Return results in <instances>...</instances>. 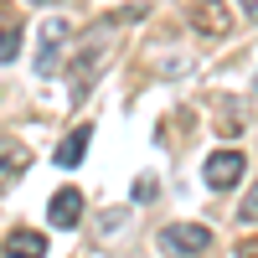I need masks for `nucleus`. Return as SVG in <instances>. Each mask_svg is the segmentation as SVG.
I'll list each match as a JSON object with an SVG mask.
<instances>
[{"instance_id": "nucleus-1", "label": "nucleus", "mask_w": 258, "mask_h": 258, "mask_svg": "<svg viewBox=\"0 0 258 258\" xmlns=\"http://www.w3.org/2000/svg\"><path fill=\"white\" fill-rule=\"evenodd\" d=\"M109 57H114V47H109V26H98V31L73 52V73H68V98H73V103H83V98L93 93V83H98L103 68H109Z\"/></svg>"}, {"instance_id": "nucleus-2", "label": "nucleus", "mask_w": 258, "mask_h": 258, "mask_svg": "<svg viewBox=\"0 0 258 258\" xmlns=\"http://www.w3.org/2000/svg\"><path fill=\"white\" fill-rule=\"evenodd\" d=\"M73 36V26L62 16H47L41 21V31H36V78H52L57 73V62H62V41Z\"/></svg>"}, {"instance_id": "nucleus-3", "label": "nucleus", "mask_w": 258, "mask_h": 258, "mask_svg": "<svg viewBox=\"0 0 258 258\" xmlns=\"http://www.w3.org/2000/svg\"><path fill=\"white\" fill-rule=\"evenodd\" d=\"M243 170H248L243 150H212L207 165H202V176H207V186H212V191H232V186L243 181Z\"/></svg>"}, {"instance_id": "nucleus-4", "label": "nucleus", "mask_w": 258, "mask_h": 258, "mask_svg": "<svg viewBox=\"0 0 258 258\" xmlns=\"http://www.w3.org/2000/svg\"><path fill=\"white\" fill-rule=\"evenodd\" d=\"M160 248H170V253H207L212 248V227H202V222H170V227H160Z\"/></svg>"}, {"instance_id": "nucleus-5", "label": "nucleus", "mask_w": 258, "mask_h": 258, "mask_svg": "<svg viewBox=\"0 0 258 258\" xmlns=\"http://www.w3.org/2000/svg\"><path fill=\"white\" fill-rule=\"evenodd\" d=\"M26 170H31V150L6 135V140H0V197H6V191L26 176Z\"/></svg>"}, {"instance_id": "nucleus-6", "label": "nucleus", "mask_w": 258, "mask_h": 258, "mask_svg": "<svg viewBox=\"0 0 258 258\" xmlns=\"http://www.w3.org/2000/svg\"><path fill=\"white\" fill-rule=\"evenodd\" d=\"M47 222H52V227H78V222H83V191H78V186H57V191H52Z\"/></svg>"}, {"instance_id": "nucleus-7", "label": "nucleus", "mask_w": 258, "mask_h": 258, "mask_svg": "<svg viewBox=\"0 0 258 258\" xmlns=\"http://www.w3.org/2000/svg\"><path fill=\"white\" fill-rule=\"evenodd\" d=\"M191 26L207 31V36H222L232 26V11H227V0H197L191 6Z\"/></svg>"}, {"instance_id": "nucleus-8", "label": "nucleus", "mask_w": 258, "mask_h": 258, "mask_svg": "<svg viewBox=\"0 0 258 258\" xmlns=\"http://www.w3.org/2000/svg\"><path fill=\"white\" fill-rule=\"evenodd\" d=\"M0 253L6 258H41L47 253V232H36V227H16L6 243H0Z\"/></svg>"}, {"instance_id": "nucleus-9", "label": "nucleus", "mask_w": 258, "mask_h": 258, "mask_svg": "<svg viewBox=\"0 0 258 258\" xmlns=\"http://www.w3.org/2000/svg\"><path fill=\"white\" fill-rule=\"evenodd\" d=\"M88 140H93V129H88V124H78L73 135L57 145V155H52V160H57V170H73L83 155H88Z\"/></svg>"}, {"instance_id": "nucleus-10", "label": "nucleus", "mask_w": 258, "mask_h": 258, "mask_svg": "<svg viewBox=\"0 0 258 258\" xmlns=\"http://www.w3.org/2000/svg\"><path fill=\"white\" fill-rule=\"evenodd\" d=\"M21 57V21H16V11L0 0V62H16Z\"/></svg>"}, {"instance_id": "nucleus-11", "label": "nucleus", "mask_w": 258, "mask_h": 258, "mask_svg": "<svg viewBox=\"0 0 258 258\" xmlns=\"http://www.w3.org/2000/svg\"><path fill=\"white\" fill-rule=\"evenodd\" d=\"M238 222H248V227H258V186L243 197V207H238Z\"/></svg>"}, {"instance_id": "nucleus-12", "label": "nucleus", "mask_w": 258, "mask_h": 258, "mask_svg": "<svg viewBox=\"0 0 258 258\" xmlns=\"http://www.w3.org/2000/svg\"><path fill=\"white\" fill-rule=\"evenodd\" d=\"M155 191H160V181H155V176H140V181H135V202H150Z\"/></svg>"}, {"instance_id": "nucleus-13", "label": "nucleus", "mask_w": 258, "mask_h": 258, "mask_svg": "<svg viewBox=\"0 0 258 258\" xmlns=\"http://www.w3.org/2000/svg\"><path fill=\"white\" fill-rule=\"evenodd\" d=\"M238 6H243V16H248V21H258V0H238Z\"/></svg>"}, {"instance_id": "nucleus-14", "label": "nucleus", "mask_w": 258, "mask_h": 258, "mask_svg": "<svg viewBox=\"0 0 258 258\" xmlns=\"http://www.w3.org/2000/svg\"><path fill=\"white\" fill-rule=\"evenodd\" d=\"M31 6H52V0H31Z\"/></svg>"}, {"instance_id": "nucleus-15", "label": "nucleus", "mask_w": 258, "mask_h": 258, "mask_svg": "<svg viewBox=\"0 0 258 258\" xmlns=\"http://www.w3.org/2000/svg\"><path fill=\"white\" fill-rule=\"evenodd\" d=\"M253 83H258V78H253Z\"/></svg>"}]
</instances>
